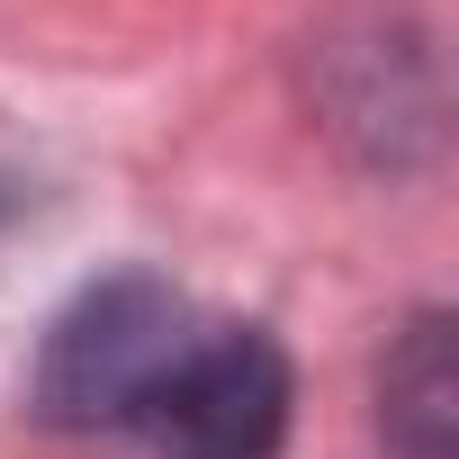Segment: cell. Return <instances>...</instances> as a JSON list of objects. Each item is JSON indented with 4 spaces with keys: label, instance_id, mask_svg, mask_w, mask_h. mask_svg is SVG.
<instances>
[{
    "label": "cell",
    "instance_id": "cell-3",
    "mask_svg": "<svg viewBox=\"0 0 459 459\" xmlns=\"http://www.w3.org/2000/svg\"><path fill=\"white\" fill-rule=\"evenodd\" d=\"M378 441L387 459H459V351L450 316H414L378 369Z\"/></svg>",
    "mask_w": 459,
    "mask_h": 459
},
{
    "label": "cell",
    "instance_id": "cell-2",
    "mask_svg": "<svg viewBox=\"0 0 459 459\" xmlns=\"http://www.w3.org/2000/svg\"><path fill=\"white\" fill-rule=\"evenodd\" d=\"M289 405H298V378L262 325H198L171 378L126 423V441L144 459H280Z\"/></svg>",
    "mask_w": 459,
    "mask_h": 459
},
{
    "label": "cell",
    "instance_id": "cell-1",
    "mask_svg": "<svg viewBox=\"0 0 459 459\" xmlns=\"http://www.w3.org/2000/svg\"><path fill=\"white\" fill-rule=\"evenodd\" d=\"M189 333H198L189 298L144 271L82 289L37 351V414L64 432H126L144 396L171 378V360L189 351Z\"/></svg>",
    "mask_w": 459,
    "mask_h": 459
}]
</instances>
